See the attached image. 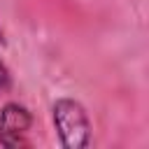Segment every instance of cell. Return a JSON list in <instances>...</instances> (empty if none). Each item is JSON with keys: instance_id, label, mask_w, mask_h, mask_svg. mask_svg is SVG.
<instances>
[{"instance_id": "6da1fadb", "label": "cell", "mask_w": 149, "mask_h": 149, "mask_svg": "<svg viewBox=\"0 0 149 149\" xmlns=\"http://www.w3.org/2000/svg\"><path fill=\"white\" fill-rule=\"evenodd\" d=\"M54 126L65 149H86L91 144V121L86 109L72 100L61 98L54 102Z\"/></svg>"}, {"instance_id": "7a4b0ae2", "label": "cell", "mask_w": 149, "mask_h": 149, "mask_svg": "<svg viewBox=\"0 0 149 149\" xmlns=\"http://www.w3.org/2000/svg\"><path fill=\"white\" fill-rule=\"evenodd\" d=\"M33 126V114L19 105L7 102L0 109V144L7 149H19L26 144V133Z\"/></svg>"}, {"instance_id": "3957f363", "label": "cell", "mask_w": 149, "mask_h": 149, "mask_svg": "<svg viewBox=\"0 0 149 149\" xmlns=\"http://www.w3.org/2000/svg\"><path fill=\"white\" fill-rule=\"evenodd\" d=\"M12 84V77H9V70L5 68V63L0 61V91H7Z\"/></svg>"}]
</instances>
